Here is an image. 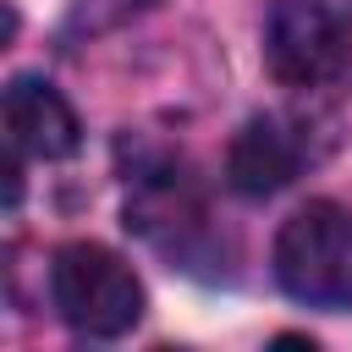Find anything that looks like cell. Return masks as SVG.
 <instances>
[{
	"label": "cell",
	"instance_id": "cell-5",
	"mask_svg": "<svg viewBox=\"0 0 352 352\" xmlns=\"http://www.w3.org/2000/svg\"><path fill=\"white\" fill-rule=\"evenodd\" d=\"M77 110L38 77H11L6 88V138L11 154L22 160H66L77 148Z\"/></svg>",
	"mask_w": 352,
	"mask_h": 352
},
{
	"label": "cell",
	"instance_id": "cell-3",
	"mask_svg": "<svg viewBox=\"0 0 352 352\" xmlns=\"http://www.w3.org/2000/svg\"><path fill=\"white\" fill-rule=\"evenodd\" d=\"M264 66L280 88H324L352 66V28L319 0H280L264 22Z\"/></svg>",
	"mask_w": 352,
	"mask_h": 352
},
{
	"label": "cell",
	"instance_id": "cell-1",
	"mask_svg": "<svg viewBox=\"0 0 352 352\" xmlns=\"http://www.w3.org/2000/svg\"><path fill=\"white\" fill-rule=\"evenodd\" d=\"M275 280L308 308H352V209L308 198L275 231Z\"/></svg>",
	"mask_w": 352,
	"mask_h": 352
},
{
	"label": "cell",
	"instance_id": "cell-6",
	"mask_svg": "<svg viewBox=\"0 0 352 352\" xmlns=\"http://www.w3.org/2000/svg\"><path fill=\"white\" fill-rule=\"evenodd\" d=\"M297 165H302V143H297L292 126L275 121V116H253V121L231 138V148H226V182H231L242 198H270V192H280V187L297 176Z\"/></svg>",
	"mask_w": 352,
	"mask_h": 352
},
{
	"label": "cell",
	"instance_id": "cell-4",
	"mask_svg": "<svg viewBox=\"0 0 352 352\" xmlns=\"http://www.w3.org/2000/svg\"><path fill=\"white\" fill-rule=\"evenodd\" d=\"M126 226L138 236H148L160 253L187 258L192 236H204V198L182 170H148V176H138V187L126 198Z\"/></svg>",
	"mask_w": 352,
	"mask_h": 352
},
{
	"label": "cell",
	"instance_id": "cell-2",
	"mask_svg": "<svg viewBox=\"0 0 352 352\" xmlns=\"http://www.w3.org/2000/svg\"><path fill=\"white\" fill-rule=\"evenodd\" d=\"M50 302L77 336L110 341L143 319V280L121 253L99 242H66L50 264Z\"/></svg>",
	"mask_w": 352,
	"mask_h": 352
}]
</instances>
